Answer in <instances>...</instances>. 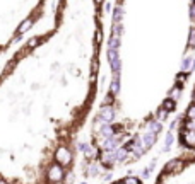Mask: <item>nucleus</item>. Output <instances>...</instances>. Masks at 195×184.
Returning a JSON list of instances; mask_svg holds the SVG:
<instances>
[{
  "instance_id": "4",
  "label": "nucleus",
  "mask_w": 195,
  "mask_h": 184,
  "mask_svg": "<svg viewBox=\"0 0 195 184\" xmlns=\"http://www.w3.org/2000/svg\"><path fill=\"white\" fill-rule=\"evenodd\" d=\"M154 184H195V154H180L163 164Z\"/></svg>"
},
{
  "instance_id": "5",
  "label": "nucleus",
  "mask_w": 195,
  "mask_h": 184,
  "mask_svg": "<svg viewBox=\"0 0 195 184\" xmlns=\"http://www.w3.org/2000/svg\"><path fill=\"white\" fill-rule=\"evenodd\" d=\"M176 143L183 154H195V82L190 92V99L180 114L176 128Z\"/></svg>"
},
{
  "instance_id": "2",
  "label": "nucleus",
  "mask_w": 195,
  "mask_h": 184,
  "mask_svg": "<svg viewBox=\"0 0 195 184\" xmlns=\"http://www.w3.org/2000/svg\"><path fill=\"white\" fill-rule=\"evenodd\" d=\"M104 38L106 87L89 126L86 174L142 160L195 72V0H117Z\"/></svg>"
},
{
  "instance_id": "6",
  "label": "nucleus",
  "mask_w": 195,
  "mask_h": 184,
  "mask_svg": "<svg viewBox=\"0 0 195 184\" xmlns=\"http://www.w3.org/2000/svg\"><path fill=\"white\" fill-rule=\"evenodd\" d=\"M108 184H146L140 177L137 176H121V177H117V179H113L111 182Z\"/></svg>"
},
{
  "instance_id": "3",
  "label": "nucleus",
  "mask_w": 195,
  "mask_h": 184,
  "mask_svg": "<svg viewBox=\"0 0 195 184\" xmlns=\"http://www.w3.org/2000/svg\"><path fill=\"white\" fill-rule=\"evenodd\" d=\"M46 2L41 0H0V55L12 48L46 14Z\"/></svg>"
},
{
  "instance_id": "1",
  "label": "nucleus",
  "mask_w": 195,
  "mask_h": 184,
  "mask_svg": "<svg viewBox=\"0 0 195 184\" xmlns=\"http://www.w3.org/2000/svg\"><path fill=\"white\" fill-rule=\"evenodd\" d=\"M0 72V184H72L94 109L108 2L62 0Z\"/></svg>"
}]
</instances>
